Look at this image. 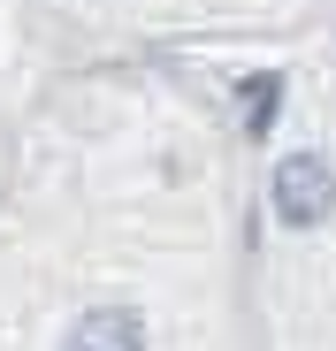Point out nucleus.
Wrapping results in <instances>:
<instances>
[{"mask_svg":"<svg viewBox=\"0 0 336 351\" xmlns=\"http://www.w3.org/2000/svg\"><path fill=\"white\" fill-rule=\"evenodd\" d=\"M275 107H283V84H275V77H252V84H245V130H267Z\"/></svg>","mask_w":336,"mask_h":351,"instance_id":"7ed1b4c3","label":"nucleus"},{"mask_svg":"<svg viewBox=\"0 0 336 351\" xmlns=\"http://www.w3.org/2000/svg\"><path fill=\"white\" fill-rule=\"evenodd\" d=\"M62 351H145V321H138L130 306H92V313L62 336Z\"/></svg>","mask_w":336,"mask_h":351,"instance_id":"f03ea898","label":"nucleus"},{"mask_svg":"<svg viewBox=\"0 0 336 351\" xmlns=\"http://www.w3.org/2000/svg\"><path fill=\"white\" fill-rule=\"evenodd\" d=\"M267 199H275V221L313 229V221L336 206V168H328L321 153H291V160H275V184H267Z\"/></svg>","mask_w":336,"mask_h":351,"instance_id":"f257e3e1","label":"nucleus"}]
</instances>
